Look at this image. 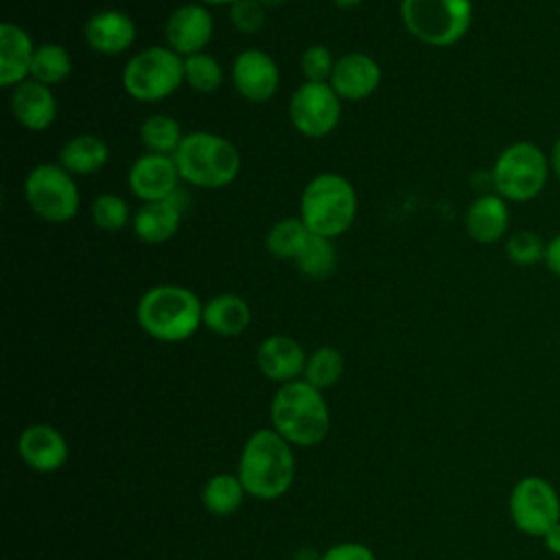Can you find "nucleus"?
<instances>
[{"instance_id": "obj_20", "label": "nucleus", "mask_w": 560, "mask_h": 560, "mask_svg": "<svg viewBox=\"0 0 560 560\" xmlns=\"http://www.w3.org/2000/svg\"><path fill=\"white\" fill-rule=\"evenodd\" d=\"M35 48L37 46L22 26L13 22L0 24V88H18L31 79Z\"/></svg>"}, {"instance_id": "obj_37", "label": "nucleus", "mask_w": 560, "mask_h": 560, "mask_svg": "<svg viewBox=\"0 0 560 560\" xmlns=\"http://www.w3.org/2000/svg\"><path fill=\"white\" fill-rule=\"evenodd\" d=\"M542 265L547 271L556 278H560V232H556L551 238H547V249H545V260Z\"/></svg>"}, {"instance_id": "obj_18", "label": "nucleus", "mask_w": 560, "mask_h": 560, "mask_svg": "<svg viewBox=\"0 0 560 560\" xmlns=\"http://www.w3.org/2000/svg\"><path fill=\"white\" fill-rule=\"evenodd\" d=\"M13 118L28 131H44L57 118V98L50 85L26 79L11 94Z\"/></svg>"}, {"instance_id": "obj_4", "label": "nucleus", "mask_w": 560, "mask_h": 560, "mask_svg": "<svg viewBox=\"0 0 560 560\" xmlns=\"http://www.w3.org/2000/svg\"><path fill=\"white\" fill-rule=\"evenodd\" d=\"M271 422L273 431H278L289 444H319L330 429V416L322 389L300 378L282 383L271 400Z\"/></svg>"}, {"instance_id": "obj_1", "label": "nucleus", "mask_w": 560, "mask_h": 560, "mask_svg": "<svg viewBox=\"0 0 560 560\" xmlns=\"http://www.w3.org/2000/svg\"><path fill=\"white\" fill-rule=\"evenodd\" d=\"M136 319L149 337L177 343L186 341L203 326V304L186 287L155 284L140 295Z\"/></svg>"}, {"instance_id": "obj_32", "label": "nucleus", "mask_w": 560, "mask_h": 560, "mask_svg": "<svg viewBox=\"0 0 560 560\" xmlns=\"http://www.w3.org/2000/svg\"><path fill=\"white\" fill-rule=\"evenodd\" d=\"M90 217L98 230L116 232V230H122L127 223H131L133 214L129 212V206L120 195L101 192L94 197L90 206Z\"/></svg>"}, {"instance_id": "obj_8", "label": "nucleus", "mask_w": 560, "mask_h": 560, "mask_svg": "<svg viewBox=\"0 0 560 560\" xmlns=\"http://www.w3.org/2000/svg\"><path fill=\"white\" fill-rule=\"evenodd\" d=\"M184 83V57L168 46H147L122 66V88L138 103H160Z\"/></svg>"}, {"instance_id": "obj_5", "label": "nucleus", "mask_w": 560, "mask_h": 560, "mask_svg": "<svg viewBox=\"0 0 560 560\" xmlns=\"http://www.w3.org/2000/svg\"><path fill=\"white\" fill-rule=\"evenodd\" d=\"M359 199L348 177L339 173H319L300 195V219L311 234L337 238L357 219Z\"/></svg>"}, {"instance_id": "obj_31", "label": "nucleus", "mask_w": 560, "mask_h": 560, "mask_svg": "<svg viewBox=\"0 0 560 560\" xmlns=\"http://www.w3.org/2000/svg\"><path fill=\"white\" fill-rule=\"evenodd\" d=\"M341 374H343V357L332 346H322L306 359L304 381H308L317 389L332 387Z\"/></svg>"}, {"instance_id": "obj_39", "label": "nucleus", "mask_w": 560, "mask_h": 560, "mask_svg": "<svg viewBox=\"0 0 560 560\" xmlns=\"http://www.w3.org/2000/svg\"><path fill=\"white\" fill-rule=\"evenodd\" d=\"M549 153V166H551V177H556L560 182V136L553 140Z\"/></svg>"}, {"instance_id": "obj_11", "label": "nucleus", "mask_w": 560, "mask_h": 560, "mask_svg": "<svg viewBox=\"0 0 560 560\" xmlns=\"http://www.w3.org/2000/svg\"><path fill=\"white\" fill-rule=\"evenodd\" d=\"M289 120L306 138H326L341 120V98L330 83L304 81L289 98Z\"/></svg>"}, {"instance_id": "obj_25", "label": "nucleus", "mask_w": 560, "mask_h": 560, "mask_svg": "<svg viewBox=\"0 0 560 560\" xmlns=\"http://www.w3.org/2000/svg\"><path fill=\"white\" fill-rule=\"evenodd\" d=\"M308 238H311V232L300 217H284L269 228L265 236V245L273 258L293 262L304 249Z\"/></svg>"}, {"instance_id": "obj_9", "label": "nucleus", "mask_w": 560, "mask_h": 560, "mask_svg": "<svg viewBox=\"0 0 560 560\" xmlns=\"http://www.w3.org/2000/svg\"><path fill=\"white\" fill-rule=\"evenodd\" d=\"M24 199L28 208L48 223L72 221L81 206L74 175L59 162H42L28 171L24 179Z\"/></svg>"}, {"instance_id": "obj_28", "label": "nucleus", "mask_w": 560, "mask_h": 560, "mask_svg": "<svg viewBox=\"0 0 560 560\" xmlns=\"http://www.w3.org/2000/svg\"><path fill=\"white\" fill-rule=\"evenodd\" d=\"M243 497H245V488H243L238 475L234 477V475H225V472L208 479L203 486V492H201L206 510L212 514H219V516L234 514L241 508Z\"/></svg>"}, {"instance_id": "obj_6", "label": "nucleus", "mask_w": 560, "mask_h": 560, "mask_svg": "<svg viewBox=\"0 0 560 560\" xmlns=\"http://www.w3.org/2000/svg\"><path fill=\"white\" fill-rule=\"evenodd\" d=\"M549 153L532 140H516L503 147L490 171L494 192L510 203L536 199L549 184Z\"/></svg>"}, {"instance_id": "obj_21", "label": "nucleus", "mask_w": 560, "mask_h": 560, "mask_svg": "<svg viewBox=\"0 0 560 560\" xmlns=\"http://www.w3.org/2000/svg\"><path fill=\"white\" fill-rule=\"evenodd\" d=\"M22 459L39 472H52L68 459V444L63 435L48 424H33L24 429L18 440Z\"/></svg>"}, {"instance_id": "obj_29", "label": "nucleus", "mask_w": 560, "mask_h": 560, "mask_svg": "<svg viewBox=\"0 0 560 560\" xmlns=\"http://www.w3.org/2000/svg\"><path fill=\"white\" fill-rule=\"evenodd\" d=\"M293 262H295L298 271L306 278L319 280V278L330 276L332 269H335V262H337L332 238L311 234L304 249L300 252V256Z\"/></svg>"}, {"instance_id": "obj_16", "label": "nucleus", "mask_w": 560, "mask_h": 560, "mask_svg": "<svg viewBox=\"0 0 560 560\" xmlns=\"http://www.w3.org/2000/svg\"><path fill=\"white\" fill-rule=\"evenodd\" d=\"M466 234L479 245H494L510 234V201L501 195L486 192L470 201L464 214Z\"/></svg>"}, {"instance_id": "obj_36", "label": "nucleus", "mask_w": 560, "mask_h": 560, "mask_svg": "<svg viewBox=\"0 0 560 560\" xmlns=\"http://www.w3.org/2000/svg\"><path fill=\"white\" fill-rule=\"evenodd\" d=\"M322 560H376L372 549H368L361 542H341L330 547Z\"/></svg>"}, {"instance_id": "obj_26", "label": "nucleus", "mask_w": 560, "mask_h": 560, "mask_svg": "<svg viewBox=\"0 0 560 560\" xmlns=\"http://www.w3.org/2000/svg\"><path fill=\"white\" fill-rule=\"evenodd\" d=\"M140 142L147 149V153H160V155H173L184 140L182 125L168 116V114H151L140 125Z\"/></svg>"}, {"instance_id": "obj_27", "label": "nucleus", "mask_w": 560, "mask_h": 560, "mask_svg": "<svg viewBox=\"0 0 560 560\" xmlns=\"http://www.w3.org/2000/svg\"><path fill=\"white\" fill-rule=\"evenodd\" d=\"M72 72V57L66 46L55 42H44L35 48L31 63V79L44 85H57Z\"/></svg>"}, {"instance_id": "obj_34", "label": "nucleus", "mask_w": 560, "mask_h": 560, "mask_svg": "<svg viewBox=\"0 0 560 560\" xmlns=\"http://www.w3.org/2000/svg\"><path fill=\"white\" fill-rule=\"evenodd\" d=\"M335 57L328 46L324 44H311L302 50L300 55V72L304 81H315V83H328L332 68H335Z\"/></svg>"}, {"instance_id": "obj_35", "label": "nucleus", "mask_w": 560, "mask_h": 560, "mask_svg": "<svg viewBox=\"0 0 560 560\" xmlns=\"http://www.w3.org/2000/svg\"><path fill=\"white\" fill-rule=\"evenodd\" d=\"M228 9H230L232 26L243 35H254L265 26L267 7L258 0H236Z\"/></svg>"}, {"instance_id": "obj_30", "label": "nucleus", "mask_w": 560, "mask_h": 560, "mask_svg": "<svg viewBox=\"0 0 560 560\" xmlns=\"http://www.w3.org/2000/svg\"><path fill=\"white\" fill-rule=\"evenodd\" d=\"M184 83L195 92L210 94L223 83V66L206 50L184 57Z\"/></svg>"}, {"instance_id": "obj_22", "label": "nucleus", "mask_w": 560, "mask_h": 560, "mask_svg": "<svg viewBox=\"0 0 560 560\" xmlns=\"http://www.w3.org/2000/svg\"><path fill=\"white\" fill-rule=\"evenodd\" d=\"M182 223V208L173 199L142 201L131 217V230L138 241L160 245L171 241Z\"/></svg>"}, {"instance_id": "obj_40", "label": "nucleus", "mask_w": 560, "mask_h": 560, "mask_svg": "<svg viewBox=\"0 0 560 560\" xmlns=\"http://www.w3.org/2000/svg\"><path fill=\"white\" fill-rule=\"evenodd\" d=\"M337 9H343V11H348V9H357L363 0H330Z\"/></svg>"}, {"instance_id": "obj_14", "label": "nucleus", "mask_w": 560, "mask_h": 560, "mask_svg": "<svg viewBox=\"0 0 560 560\" xmlns=\"http://www.w3.org/2000/svg\"><path fill=\"white\" fill-rule=\"evenodd\" d=\"M179 171L173 155L142 153L133 160L127 173V184L133 197L140 201H164L171 199L179 188Z\"/></svg>"}, {"instance_id": "obj_3", "label": "nucleus", "mask_w": 560, "mask_h": 560, "mask_svg": "<svg viewBox=\"0 0 560 560\" xmlns=\"http://www.w3.org/2000/svg\"><path fill=\"white\" fill-rule=\"evenodd\" d=\"M173 160L182 182L195 188H225L241 173L238 149L228 138L203 129L184 133Z\"/></svg>"}, {"instance_id": "obj_42", "label": "nucleus", "mask_w": 560, "mask_h": 560, "mask_svg": "<svg viewBox=\"0 0 560 560\" xmlns=\"http://www.w3.org/2000/svg\"><path fill=\"white\" fill-rule=\"evenodd\" d=\"M258 2H262L267 9H276V7H282V4H287L289 0H258Z\"/></svg>"}, {"instance_id": "obj_24", "label": "nucleus", "mask_w": 560, "mask_h": 560, "mask_svg": "<svg viewBox=\"0 0 560 560\" xmlns=\"http://www.w3.org/2000/svg\"><path fill=\"white\" fill-rule=\"evenodd\" d=\"M109 147L94 133H81L66 140L59 149V164L72 175H94L105 168Z\"/></svg>"}, {"instance_id": "obj_7", "label": "nucleus", "mask_w": 560, "mask_h": 560, "mask_svg": "<svg viewBox=\"0 0 560 560\" xmlns=\"http://www.w3.org/2000/svg\"><path fill=\"white\" fill-rule=\"evenodd\" d=\"M472 0H400L405 28L433 48H448L462 42L472 26Z\"/></svg>"}, {"instance_id": "obj_15", "label": "nucleus", "mask_w": 560, "mask_h": 560, "mask_svg": "<svg viewBox=\"0 0 560 560\" xmlns=\"http://www.w3.org/2000/svg\"><path fill=\"white\" fill-rule=\"evenodd\" d=\"M381 66L365 52H346L335 61L330 85L341 101H363L381 85Z\"/></svg>"}, {"instance_id": "obj_38", "label": "nucleus", "mask_w": 560, "mask_h": 560, "mask_svg": "<svg viewBox=\"0 0 560 560\" xmlns=\"http://www.w3.org/2000/svg\"><path fill=\"white\" fill-rule=\"evenodd\" d=\"M545 549L551 551L553 556H560V523H556L545 536H542Z\"/></svg>"}, {"instance_id": "obj_19", "label": "nucleus", "mask_w": 560, "mask_h": 560, "mask_svg": "<svg viewBox=\"0 0 560 560\" xmlns=\"http://www.w3.org/2000/svg\"><path fill=\"white\" fill-rule=\"evenodd\" d=\"M306 354L304 348L289 335H271L267 337L256 352L258 370L278 383H291L298 381L300 374H304L306 368Z\"/></svg>"}, {"instance_id": "obj_12", "label": "nucleus", "mask_w": 560, "mask_h": 560, "mask_svg": "<svg viewBox=\"0 0 560 560\" xmlns=\"http://www.w3.org/2000/svg\"><path fill=\"white\" fill-rule=\"evenodd\" d=\"M232 85L249 103H267L280 88L276 59L260 48H245L232 61Z\"/></svg>"}, {"instance_id": "obj_23", "label": "nucleus", "mask_w": 560, "mask_h": 560, "mask_svg": "<svg viewBox=\"0 0 560 560\" xmlns=\"http://www.w3.org/2000/svg\"><path fill=\"white\" fill-rule=\"evenodd\" d=\"M252 322L249 304L236 293H219L203 304V326L221 337L241 335Z\"/></svg>"}, {"instance_id": "obj_17", "label": "nucleus", "mask_w": 560, "mask_h": 560, "mask_svg": "<svg viewBox=\"0 0 560 560\" xmlns=\"http://www.w3.org/2000/svg\"><path fill=\"white\" fill-rule=\"evenodd\" d=\"M83 37L101 55H120L136 42V24L118 9H103L85 22Z\"/></svg>"}, {"instance_id": "obj_10", "label": "nucleus", "mask_w": 560, "mask_h": 560, "mask_svg": "<svg viewBox=\"0 0 560 560\" xmlns=\"http://www.w3.org/2000/svg\"><path fill=\"white\" fill-rule=\"evenodd\" d=\"M508 510L518 532L542 538L560 523V497L551 481L538 475L518 479L510 492Z\"/></svg>"}, {"instance_id": "obj_33", "label": "nucleus", "mask_w": 560, "mask_h": 560, "mask_svg": "<svg viewBox=\"0 0 560 560\" xmlns=\"http://www.w3.org/2000/svg\"><path fill=\"white\" fill-rule=\"evenodd\" d=\"M547 238L534 230H516L505 238V256L512 265L529 267L545 260Z\"/></svg>"}, {"instance_id": "obj_41", "label": "nucleus", "mask_w": 560, "mask_h": 560, "mask_svg": "<svg viewBox=\"0 0 560 560\" xmlns=\"http://www.w3.org/2000/svg\"><path fill=\"white\" fill-rule=\"evenodd\" d=\"M197 2H201V4H206V7H230V4H234L236 0H197Z\"/></svg>"}, {"instance_id": "obj_13", "label": "nucleus", "mask_w": 560, "mask_h": 560, "mask_svg": "<svg viewBox=\"0 0 560 560\" xmlns=\"http://www.w3.org/2000/svg\"><path fill=\"white\" fill-rule=\"evenodd\" d=\"M212 33H214V18L210 9L201 2H186L177 7L164 24L166 46L182 57L203 52V48L212 39Z\"/></svg>"}, {"instance_id": "obj_2", "label": "nucleus", "mask_w": 560, "mask_h": 560, "mask_svg": "<svg viewBox=\"0 0 560 560\" xmlns=\"http://www.w3.org/2000/svg\"><path fill=\"white\" fill-rule=\"evenodd\" d=\"M295 477V459L289 442L273 429L256 431L243 446L238 479L256 499L282 497Z\"/></svg>"}]
</instances>
